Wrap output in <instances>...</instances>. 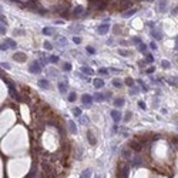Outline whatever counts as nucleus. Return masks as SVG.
Listing matches in <instances>:
<instances>
[{"label": "nucleus", "mask_w": 178, "mask_h": 178, "mask_svg": "<svg viewBox=\"0 0 178 178\" xmlns=\"http://www.w3.org/2000/svg\"><path fill=\"white\" fill-rule=\"evenodd\" d=\"M44 49H46V50H53L51 43H49V41H44Z\"/></svg>", "instance_id": "nucleus-37"}, {"label": "nucleus", "mask_w": 178, "mask_h": 178, "mask_svg": "<svg viewBox=\"0 0 178 178\" xmlns=\"http://www.w3.org/2000/svg\"><path fill=\"white\" fill-rule=\"evenodd\" d=\"M81 71H83V73H86V74H88V76H91V74H93V70H90L88 67H83V68H81Z\"/></svg>", "instance_id": "nucleus-28"}, {"label": "nucleus", "mask_w": 178, "mask_h": 178, "mask_svg": "<svg viewBox=\"0 0 178 178\" xmlns=\"http://www.w3.org/2000/svg\"><path fill=\"white\" fill-rule=\"evenodd\" d=\"M124 83H125V86H128V87H132V86H134V81H132V79H130V77H127Z\"/></svg>", "instance_id": "nucleus-27"}, {"label": "nucleus", "mask_w": 178, "mask_h": 178, "mask_svg": "<svg viewBox=\"0 0 178 178\" xmlns=\"http://www.w3.org/2000/svg\"><path fill=\"white\" fill-rule=\"evenodd\" d=\"M167 9V0H161V4H160V10L161 12H164Z\"/></svg>", "instance_id": "nucleus-29"}, {"label": "nucleus", "mask_w": 178, "mask_h": 178, "mask_svg": "<svg viewBox=\"0 0 178 178\" xmlns=\"http://www.w3.org/2000/svg\"><path fill=\"white\" fill-rule=\"evenodd\" d=\"M50 63H54V64H56V63H57V61H59V57H57V56H50Z\"/></svg>", "instance_id": "nucleus-34"}, {"label": "nucleus", "mask_w": 178, "mask_h": 178, "mask_svg": "<svg viewBox=\"0 0 178 178\" xmlns=\"http://www.w3.org/2000/svg\"><path fill=\"white\" fill-rule=\"evenodd\" d=\"M73 41H74L76 44H80V43H81V39H80V37H74V39H73Z\"/></svg>", "instance_id": "nucleus-48"}, {"label": "nucleus", "mask_w": 178, "mask_h": 178, "mask_svg": "<svg viewBox=\"0 0 178 178\" xmlns=\"http://www.w3.org/2000/svg\"><path fill=\"white\" fill-rule=\"evenodd\" d=\"M118 53H120L121 56H128V51H127V50H123V49H120V50H118Z\"/></svg>", "instance_id": "nucleus-41"}, {"label": "nucleus", "mask_w": 178, "mask_h": 178, "mask_svg": "<svg viewBox=\"0 0 178 178\" xmlns=\"http://www.w3.org/2000/svg\"><path fill=\"white\" fill-rule=\"evenodd\" d=\"M114 105H115L117 108H120V107H123V105H124V98H123V97H118V98H115V100H114Z\"/></svg>", "instance_id": "nucleus-17"}, {"label": "nucleus", "mask_w": 178, "mask_h": 178, "mask_svg": "<svg viewBox=\"0 0 178 178\" xmlns=\"http://www.w3.org/2000/svg\"><path fill=\"white\" fill-rule=\"evenodd\" d=\"M131 117H132V115H131V113H125V115H124V121H125V123H128L130 120H131Z\"/></svg>", "instance_id": "nucleus-36"}, {"label": "nucleus", "mask_w": 178, "mask_h": 178, "mask_svg": "<svg viewBox=\"0 0 178 178\" xmlns=\"http://www.w3.org/2000/svg\"><path fill=\"white\" fill-rule=\"evenodd\" d=\"M108 30H110V26L107 24V23H103V24H100L97 29L98 34H107L108 33Z\"/></svg>", "instance_id": "nucleus-6"}, {"label": "nucleus", "mask_w": 178, "mask_h": 178, "mask_svg": "<svg viewBox=\"0 0 178 178\" xmlns=\"http://www.w3.org/2000/svg\"><path fill=\"white\" fill-rule=\"evenodd\" d=\"M152 36H154V39H157V40H161V39H162L161 33L158 32V30H155V32H152Z\"/></svg>", "instance_id": "nucleus-23"}, {"label": "nucleus", "mask_w": 178, "mask_h": 178, "mask_svg": "<svg viewBox=\"0 0 178 178\" xmlns=\"http://www.w3.org/2000/svg\"><path fill=\"white\" fill-rule=\"evenodd\" d=\"M93 100H94V97H91L90 94H83V96H81V101H83L84 104H87V105H90V104L93 103Z\"/></svg>", "instance_id": "nucleus-8"}, {"label": "nucleus", "mask_w": 178, "mask_h": 178, "mask_svg": "<svg viewBox=\"0 0 178 178\" xmlns=\"http://www.w3.org/2000/svg\"><path fill=\"white\" fill-rule=\"evenodd\" d=\"M175 40H177V46H175V50H178V37L175 39Z\"/></svg>", "instance_id": "nucleus-55"}, {"label": "nucleus", "mask_w": 178, "mask_h": 178, "mask_svg": "<svg viewBox=\"0 0 178 178\" xmlns=\"http://www.w3.org/2000/svg\"><path fill=\"white\" fill-rule=\"evenodd\" d=\"M14 34H16V36H23V34H26V32H24V30H23V29H14Z\"/></svg>", "instance_id": "nucleus-25"}, {"label": "nucleus", "mask_w": 178, "mask_h": 178, "mask_svg": "<svg viewBox=\"0 0 178 178\" xmlns=\"http://www.w3.org/2000/svg\"><path fill=\"white\" fill-rule=\"evenodd\" d=\"M80 121H81V124H88V118L87 117H81Z\"/></svg>", "instance_id": "nucleus-42"}, {"label": "nucleus", "mask_w": 178, "mask_h": 178, "mask_svg": "<svg viewBox=\"0 0 178 178\" xmlns=\"http://www.w3.org/2000/svg\"><path fill=\"white\" fill-rule=\"evenodd\" d=\"M130 148H132L135 151H141L143 150V144L138 140H132V141H130Z\"/></svg>", "instance_id": "nucleus-5"}, {"label": "nucleus", "mask_w": 178, "mask_h": 178, "mask_svg": "<svg viewBox=\"0 0 178 178\" xmlns=\"http://www.w3.org/2000/svg\"><path fill=\"white\" fill-rule=\"evenodd\" d=\"M7 47H9V46H7L6 43H1V46H0V49H1V51H6V50H7Z\"/></svg>", "instance_id": "nucleus-45"}, {"label": "nucleus", "mask_w": 178, "mask_h": 178, "mask_svg": "<svg viewBox=\"0 0 178 178\" xmlns=\"http://www.w3.org/2000/svg\"><path fill=\"white\" fill-rule=\"evenodd\" d=\"M0 33H1V34H4V33H6V27H3V26H1V29H0Z\"/></svg>", "instance_id": "nucleus-54"}, {"label": "nucleus", "mask_w": 178, "mask_h": 178, "mask_svg": "<svg viewBox=\"0 0 178 178\" xmlns=\"http://www.w3.org/2000/svg\"><path fill=\"white\" fill-rule=\"evenodd\" d=\"M152 61H154V56H152V54H147L145 63H152Z\"/></svg>", "instance_id": "nucleus-30"}, {"label": "nucleus", "mask_w": 178, "mask_h": 178, "mask_svg": "<svg viewBox=\"0 0 178 178\" xmlns=\"http://www.w3.org/2000/svg\"><path fill=\"white\" fill-rule=\"evenodd\" d=\"M138 50H140L141 53H145V51H147V46L141 43V44H138Z\"/></svg>", "instance_id": "nucleus-31"}, {"label": "nucleus", "mask_w": 178, "mask_h": 178, "mask_svg": "<svg viewBox=\"0 0 178 178\" xmlns=\"http://www.w3.org/2000/svg\"><path fill=\"white\" fill-rule=\"evenodd\" d=\"M76 98H77V94H76L74 91H71V94L68 96V100H70V101H76Z\"/></svg>", "instance_id": "nucleus-33"}, {"label": "nucleus", "mask_w": 178, "mask_h": 178, "mask_svg": "<svg viewBox=\"0 0 178 178\" xmlns=\"http://www.w3.org/2000/svg\"><path fill=\"white\" fill-rule=\"evenodd\" d=\"M10 66L7 64V63H1V68H9Z\"/></svg>", "instance_id": "nucleus-53"}, {"label": "nucleus", "mask_w": 178, "mask_h": 178, "mask_svg": "<svg viewBox=\"0 0 178 178\" xmlns=\"http://www.w3.org/2000/svg\"><path fill=\"white\" fill-rule=\"evenodd\" d=\"M93 84H94L96 88H101V87H104V80H101V79H94Z\"/></svg>", "instance_id": "nucleus-16"}, {"label": "nucleus", "mask_w": 178, "mask_h": 178, "mask_svg": "<svg viewBox=\"0 0 178 178\" xmlns=\"http://www.w3.org/2000/svg\"><path fill=\"white\" fill-rule=\"evenodd\" d=\"M132 41H134L135 44H141V40H140L138 37H132Z\"/></svg>", "instance_id": "nucleus-46"}, {"label": "nucleus", "mask_w": 178, "mask_h": 178, "mask_svg": "<svg viewBox=\"0 0 178 178\" xmlns=\"http://www.w3.org/2000/svg\"><path fill=\"white\" fill-rule=\"evenodd\" d=\"M94 100L98 101V103H101V101L105 100V96H103V94H100V93H96V94H94Z\"/></svg>", "instance_id": "nucleus-20"}, {"label": "nucleus", "mask_w": 178, "mask_h": 178, "mask_svg": "<svg viewBox=\"0 0 178 178\" xmlns=\"http://www.w3.org/2000/svg\"><path fill=\"white\" fill-rule=\"evenodd\" d=\"M154 70H155V67H154V66H151V67H148V68H147V73H148V74H151V73H154Z\"/></svg>", "instance_id": "nucleus-43"}, {"label": "nucleus", "mask_w": 178, "mask_h": 178, "mask_svg": "<svg viewBox=\"0 0 178 178\" xmlns=\"http://www.w3.org/2000/svg\"><path fill=\"white\" fill-rule=\"evenodd\" d=\"M63 70H64V71H70V70H71V64H70V63H64V64H63Z\"/></svg>", "instance_id": "nucleus-32"}, {"label": "nucleus", "mask_w": 178, "mask_h": 178, "mask_svg": "<svg viewBox=\"0 0 178 178\" xmlns=\"http://www.w3.org/2000/svg\"><path fill=\"white\" fill-rule=\"evenodd\" d=\"M150 47H151L152 50H157V44H155L154 41H151V43H150Z\"/></svg>", "instance_id": "nucleus-49"}, {"label": "nucleus", "mask_w": 178, "mask_h": 178, "mask_svg": "<svg viewBox=\"0 0 178 178\" xmlns=\"http://www.w3.org/2000/svg\"><path fill=\"white\" fill-rule=\"evenodd\" d=\"M59 44H61V46H66V44H67V40H66L64 37L59 39Z\"/></svg>", "instance_id": "nucleus-38"}, {"label": "nucleus", "mask_w": 178, "mask_h": 178, "mask_svg": "<svg viewBox=\"0 0 178 178\" xmlns=\"http://www.w3.org/2000/svg\"><path fill=\"white\" fill-rule=\"evenodd\" d=\"M4 43H6L9 47H17V43L13 40V39H6V40H4Z\"/></svg>", "instance_id": "nucleus-19"}, {"label": "nucleus", "mask_w": 178, "mask_h": 178, "mask_svg": "<svg viewBox=\"0 0 178 178\" xmlns=\"http://www.w3.org/2000/svg\"><path fill=\"white\" fill-rule=\"evenodd\" d=\"M134 165H141L143 161H141V157H134V161H132Z\"/></svg>", "instance_id": "nucleus-24"}, {"label": "nucleus", "mask_w": 178, "mask_h": 178, "mask_svg": "<svg viewBox=\"0 0 178 178\" xmlns=\"http://www.w3.org/2000/svg\"><path fill=\"white\" fill-rule=\"evenodd\" d=\"M26 7H29V9H32L34 12H37V9H39V4L34 1V0H29V1H26V4H24Z\"/></svg>", "instance_id": "nucleus-10"}, {"label": "nucleus", "mask_w": 178, "mask_h": 178, "mask_svg": "<svg viewBox=\"0 0 178 178\" xmlns=\"http://www.w3.org/2000/svg\"><path fill=\"white\" fill-rule=\"evenodd\" d=\"M87 140H88V143H90L91 145H96V143H97L96 135L93 134V131H87Z\"/></svg>", "instance_id": "nucleus-9"}, {"label": "nucleus", "mask_w": 178, "mask_h": 178, "mask_svg": "<svg viewBox=\"0 0 178 178\" xmlns=\"http://www.w3.org/2000/svg\"><path fill=\"white\" fill-rule=\"evenodd\" d=\"M111 118L114 120V123H118L123 117H121V113H120L118 110H113V111H111Z\"/></svg>", "instance_id": "nucleus-11"}, {"label": "nucleus", "mask_w": 178, "mask_h": 178, "mask_svg": "<svg viewBox=\"0 0 178 178\" xmlns=\"http://www.w3.org/2000/svg\"><path fill=\"white\" fill-rule=\"evenodd\" d=\"M118 178H128V167L127 165H120V168H118Z\"/></svg>", "instance_id": "nucleus-3"}, {"label": "nucleus", "mask_w": 178, "mask_h": 178, "mask_svg": "<svg viewBox=\"0 0 178 178\" xmlns=\"http://www.w3.org/2000/svg\"><path fill=\"white\" fill-rule=\"evenodd\" d=\"M135 13H137V9H127V10L123 13V17L127 19V17H131L132 14H135Z\"/></svg>", "instance_id": "nucleus-13"}, {"label": "nucleus", "mask_w": 178, "mask_h": 178, "mask_svg": "<svg viewBox=\"0 0 178 178\" xmlns=\"http://www.w3.org/2000/svg\"><path fill=\"white\" fill-rule=\"evenodd\" d=\"M88 7L90 10H103L105 9V0H90Z\"/></svg>", "instance_id": "nucleus-1"}, {"label": "nucleus", "mask_w": 178, "mask_h": 178, "mask_svg": "<svg viewBox=\"0 0 178 178\" xmlns=\"http://www.w3.org/2000/svg\"><path fill=\"white\" fill-rule=\"evenodd\" d=\"M87 51H88L90 54H94V53H96V50L93 49V47H87Z\"/></svg>", "instance_id": "nucleus-50"}, {"label": "nucleus", "mask_w": 178, "mask_h": 178, "mask_svg": "<svg viewBox=\"0 0 178 178\" xmlns=\"http://www.w3.org/2000/svg\"><path fill=\"white\" fill-rule=\"evenodd\" d=\"M138 83H140V86H141V87L144 88V91H148V87H147V86L144 84V83H143V81H141V80H138Z\"/></svg>", "instance_id": "nucleus-44"}, {"label": "nucleus", "mask_w": 178, "mask_h": 178, "mask_svg": "<svg viewBox=\"0 0 178 178\" xmlns=\"http://www.w3.org/2000/svg\"><path fill=\"white\" fill-rule=\"evenodd\" d=\"M98 73H100V74H103V76H107V74H108V70H105V68H100V70H98Z\"/></svg>", "instance_id": "nucleus-39"}, {"label": "nucleus", "mask_w": 178, "mask_h": 178, "mask_svg": "<svg viewBox=\"0 0 178 178\" xmlns=\"http://www.w3.org/2000/svg\"><path fill=\"white\" fill-rule=\"evenodd\" d=\"M29 70H30V73L33 74H37V73H40L41 71V68H40V63H37V61H33L30 67H29Z\"/></svg>", "instance_id": "nucleus-4"}, {"label": "nucleus", "mask_w": 178, "mask_h": 178, "mask_svg": "<svg viewBox=\"0 0 178 178\" xmlns=\"http://www.w3.org/2000/svg\"><path fill=\"white\" fill-rule=\"evenodd\" d=\"M43 34L44 36H53L54 34V29L53 27H44L43 29Z\"/></svg>", "instance_id": "nucleus-18"}, {"label": "nucleus", "mask_w": 178, "mask_h": 178, "mask_svg": "<svg viewBox=\"0 0 178 178\" xmlns=\"http://www.w3.org/2000/svg\"><path fill=\"white\" fill-rule=\"evenodd\" d=\"M90 177H91V170H90V168L84 170L83 174H81V178H90Z\"/></svg>", "instance_id": "nucleus-21"}, {"label": "nucleus", "mask_w": 178, "mask_h": 178, "mask_svg": "<svg viewBox=\"0 0 178 178\" xmlns=\"http://www.w3.org/2000/svg\"><path fill=\"white\" fill-rule=\"evenodd\" d=\"M73 113H74V115H76V117H80V115H81V108H79V107H74V108H73Z\"/></svg>", "instance_id": "nucleus-26"}, {"label": "nucleus", "mask_w": 178, "mask_h": 178, "mask_svg": "<svg viewBox=\"0 0 178 178\" xmlns=\"http://www.w3.org/2000/svg\"><path fill=\"white\" fill-rule=\"evenodd\" d=\"M57 87H59V91H60L61 94H66V93H67V83H66V81H59Z\"/></svg>", "instance_id": "nucleus-12"}, {"label": "nucleus", "mask_w": 178, "mask_h": 178, "mask_svg": "<svg viewBox=\"0 0 178 178\" xmlns=\"http://www.w3.org/2000/svg\"><path fill=\"white\" fill-rule=\"evenodd\" d=\"M113 86H114V87H121V83L117 80V79H114V80H113Z\"/></svg>", "instance_id": "nucleus-40"}, {"label": "nucleus", "mask_w": 178, "mask_h": 178, "mask_svg": "<svg viewBox=\"0 0 178 178\" xmlns=\"http://www.w3.org/2000/svg\"><path fill=\"white\" fill-rule=\"evenodd\" d=\"M121 155H123V158H124V160H128V158H131V151H130L128 148H123Z\"/></svg>", "instance_id": "nucleus-15"}, {"label": "nucleus", "mask_w": 178, "mask_h": 178, "mask_svg": "<svg viewBox=\"0 0 178 178\" xmlns=\"http://www.w3.org/2000/svg\"><path fill=\"white\" fill-rule=\"evenodd\" d=\"M68 128H70V131H71L73 134H76V132H77V127H76V124H74L73 121H70V123H68Z\"/></svg>", "instance_id": "nucleus-22"}, {"label": "nucleus", "mask_w": 178, "mask_h": 178, "mask_svg": "<svg viewBox=\"0 0 178 178\" xmlns=\"http://www.w3.org/2000/svg\"><path fill=\"white\" fill-rule=\"evenodd\" d=\"M171 13H172V14H178V7H174V9L171 10Z\"/></svg>", "instance_id": "nucleus-52"}, {"label": "nucleus", "mask_w": 178, "mask_h": 178, "mask_svg": "<svg viewBox=\"0 0 178 178\" xmlns=\"http://www.w3.org/2000/svg\"><path fill=\"white\" fill-rule=\"evenodd\" d=\"M39 86H40L41 88H44V90L50 88V84H49V81L46 80V79H41V80H39Z\"/></svg>", "instance_id": "nucleus-14"}, {"label": "nucleus", "mask_w": 178, "mask_h": 178, "mask_svg": "<svg viewBox=\"0 0 178 178\" xmlns=\"http://www.w3.org/2000/svg\"><path fill=\"white\" fill-rule=\"evenodd\" d=\"M147 26H148V27H151V29H154V27H155L154 21H148V23H147Z\"/></svg>", "instance_id": "nucleus-51"}, {"label": "nucleus", "mask_w": 178, "mask_h": 178, "mask_svg": "<svg viewBox=\"0 0 178 178\" xmlns=\"http://www.w3.org/2000/svg\"><path fill=\"white\" fill-rule=\"evenodd\" d=\"M13 60L17 61V63H24L26 60H27V56L24 54V53H21V51H17L13 54Z\"/></svg>", "instance_id": "nucleus-2"}, {"label": "nucleus", "mask_w": 178, "mask_h": 178, "mask_svg": "<svg viewBox=\"0 0 178 178\" xmlns=\"http://www.w3.org/2000/svg\"><path fill=\"white\" fill-rule=\"evenodd\" d=\"M174 80H175V81H177V83H178V77H175V79H174Z\"/></svg>", "instance_id": "nucleus-56"}, {"label": "nucleus", "mask_w": 178, "mask_h": 178, "mask_svg": "<svg viewBox=\"0 0 178 178\" xmlns=\"http://www.w3.org/2000/svg\"><path fill=\"white\" fill-rule=\"evenodd\" d=\"M83 12H84V7H83V6H77V7H74L71 16L73 17H80L81 14H83Z\"/></svg>", "instance_id": "nucleus-7"}, {"label": "nucleus", "mask_w": 178, "mask_h": 178, "mask_svg": "<svg viewBox=\"0 0 178 178\" xmlns=\"http://www.w3.org/2000/svg\"><path fill=\"white\" fill-rule=\"evenodd\" d=\"M138 107H140V108H143V110H145V104H144V101H138Z\"/></svg>", "instance_id": "nucleus-47"}, {"label": "nucleus", "mask_w": 178, "mask_h": 178, "mask_svg": "<svg viewBox=\"0 0 178 178\" xmlns=\"http://www.w3.org/2000/svg\"><path fill=\"white\" fill-rule=\"evenodd\" d=\"M161 66L164 67V68H168L171 64H170V61H168V60H162V61H161Z\"/></svg>", "instance_id": "nucleus-35"}]
</instances>
